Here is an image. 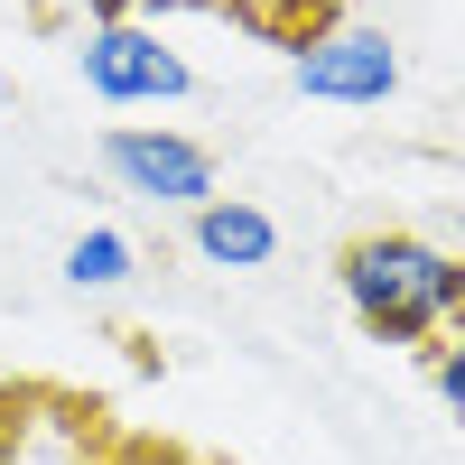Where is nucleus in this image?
Masks as SVG:
<instances>
[{
	"instance_id": "obj_6",
	"label": "nucleus",
	"mask_w": 465,
	"mask_h": 465,
	"mask_svg": "<svg viewBox=\"0 0 465 465\" xmlns=\"http://www.w3.org/2000/svg\"><path fill=\"white\" fill-rule=\"evenodd\" d=\"M131 270H140V242H131V232H112V223L74 232V252H65V280H74V289H122Z\"/></svg>"
},
{
	"instance_id": "obj_7",
	"label": "nucleus",
	"mask_w": 465,
	"mask_h": 465,
	"mask_svg": "<svg viewBox=\"0 0 465 465\" xmlns=\"http://www.w3.org/2000/svg\"><path fill=\"white\" fill-rule=\"evenodd\" d=\"M429 372H438V391H447V410L465 419V317H456V326H447V335L429 344Z\"/></svg>"
},
{
	"instance_id": "obj_8",
	"label": "nucleus",
	"mask_w": 465,
	"mask_h": 465,
	"mask_svg": "<svg viewBox=\"0 0 465 465\" xmlns=\"http://www.w3.org/2000/svg\"><path fill=\"white\" fill-rule=\"evenodd\" d=\"M456 242H465V205H456Z\"/></svg>"
},
{
	"instance_id": "obj_3",
	"label": "nucleus",
	"mask_w": 465,
	"mask_h": 465,
	"mask_svg": "<svg viewBox=\"0 0 465 465\" xmlns=\"http://www.w3.org/2000/svg\"><path fill=\"white\" fill-rule=\"evenodd\" d=\"M289 84H298L307 103L372 112V103H391V94H401V47H391V28L335 19V28H317V37H298V56H289Z\"/></svg>"
},
{
	"instance_id": "obj_5",
	"label": "nucleus",
	"mask_w": 465,
	"mask_h": 465,
	"mask_svg": "<svg viewBox=\"0 0 465 465\" xmlns=\"http://www.w3.org/2000/svg\"><path fill=\"white\" fill-rule=\"evenodd\" d=\"M186 242H196V261H214V270H270L280 223H270L252 196H214V205L186 214Z\"/></svg>"
},
{
	"instance_id": "obj_1",
	"label": "nucleus",
	"mask_w": 465,
	"mask_h": 465,
	"mask_svg": "<svg viewBox=\"0 0 465 465\" xmlns=\"http://www.w3.org/2000/svg\"><path fill=\"white\" fill-rule=\"evenodd\" d=\"M335 289L354 307V326L381 335V344H438L456 317H465V261L429 232H354L335 252Z\"/></svg>"
},
{
	"instance_id": "obj_4",
	"label": "nucleus",
	"mask_w": 465,
	"mask_h": 465,
	"mask_svg": "<svg viewBox=\"0 0 465 465\" xmlns=\"http://www.w3.org/2000/svg\"><path fill=\"white\" fill-rule=\"evenodd\" d=\"M74 65H84L94 103H186L196 94V65H186L159 28H140V19H94Z\"/></svg>"
},
{
	"instance_id": "obj_2",
	"label": "nucleus",
	"mask_w": 465,
	"mask_h": 465,
	"mask_svg": "<svg viewBox=\"0 0 465 465\" xmlns=\"http://www.w3.org/2000/svg\"><path fill=\"white\" fill-rule=\"evenodd\" d=\"M103 168H112L122 196L168 205V214H196V205L223 196V186H214V149L186 140V131H168V122H122V131H103Z\"/></svg>"
}]
</instances>
